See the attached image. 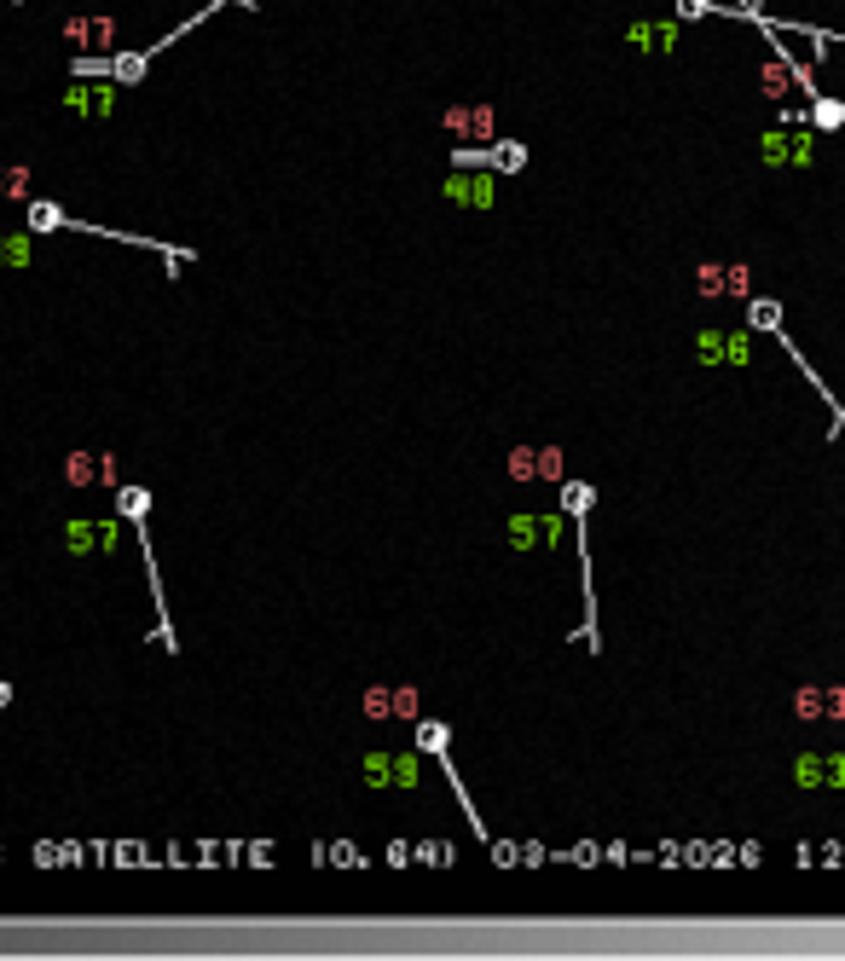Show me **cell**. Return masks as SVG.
Listing matches in <instances>:
<instances>
[{"instance_id":"obj_1","label":"cell","mask_w":845,"mask_h":961,"mask_svg":"<svg viewBox=\"0 0 845 961\" xmlns=\"http://www.w3.org/2000/svg\"><path fill=\"white\" fill-rule=\"evenodd\" d=\"M226 7H238V0H209V7H197V12H192V18L181 23V30H168L163 41L140 46V53H111V59H105V75H111L116 87H134V82H145V70H151V59H157L163 46H174V41H181L186 30H197V23H209V18H215V12H226Z\"/></svg>"},{"instance_id":"obj_2","label":"cell","mask_w":845,"mask_h":961,"mask_svg":"<svg viewBox=\"0 0 845 961\" xmlns=\"http://www.w3.org/2000/svg\"><path fill=\"white\" fill-rule=\"evenodd\" d=\"M446 197H457V204H470V209H493L498 180H486V174H475V168H457L446 180Z\"/></svg>"},{"instance_id":"obj_3","label":"cell","mask_w":845,"mask_h":961,"mask_svg":"<svg viewBox=\"0 0 845 961\" xmlns=\"http://www.w3.org/2000/svg\"><path fill=\"white\" fill-rule=\"evenodd\" d=\"M678 35H683V18H660V23L637 18L631 23V46H643V53H672Z\"/></svg>"},{"instance_id":"obj_4","label":"cell","mask_w":845,"mask_h":961,"mask_svg":"<svg viewBox=\"0 0 845 961\" xmlns=\"http://www.w3.org/2000/svg\"><path fill=\"white\" fill-rule=\"evenodd\" d=\"M811 122L823 134H834V128H845V105H839V99H828V93H816L811 99Z\"/></svg>"},{"instance_id":"obj_5","label":"cell","mask_w":845,"mask_h":961,"mask_svg":"<svg viewBox=\"0 0 845 961\" xmlns=\"http://www.w3.org/2000/svg\"><path fill=\"white\" fill-rule=\"evenodd\" d=\"M418 747H429L434 758H446V747H452V730H446V724H418Z\"/></svg>"},{"instance_id":"obj_6","label":"cell","mask_w":845,"mask_h":961,"mask_svg":"<svg viewBox=\"0 0 845 961\" xmlns=\"http://www.w3.org/2000/svg\"><path fill=\"white\" fill-rule=\"evenodd\" d=\"M748 324H759V331H782V308H776V301H748Z\"/></svg>"},{"instance_id":"obj_7","label":"cell","mask_w":845,"mask_h":961,"mask_svg":"<svg viewBox=\"0 0 845 961\" xmlns=\"http://www.w3.org/2000/svg\"><path fill=\"white\" fill-rule=\"evenodd\" d=\"M365 782H371V788H389V782H394L389 753H371V758H365Z\"/></svg>"},{"instance_id":"obj_8","label":"cell","mask_w":845,"mask_h":961,"mask_svg":"<svg viewBox=\"0 0 845 961\" xmlns=\"http://www.w3.org/2000/svg\"><path fill=\"white\" fill-rule=\"evenodd\" d=\"M30 261V238H0V267H23Z\"/></svg>"},{"instance_id":"obj_9","label":"cell","mask_w":845,"mask_h":961,"mask_svg":"<svg viewBox=\"0 0 845 961\" xmlns=\"http://www.w3.org/2000/svg\"><path fill=\"white\" fill-rule=\"evenodd\" d=\"M394 788H418V758H394Z\"/></svg>"}]
</instances>
